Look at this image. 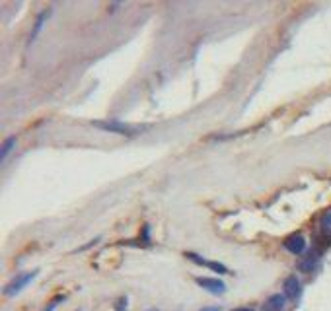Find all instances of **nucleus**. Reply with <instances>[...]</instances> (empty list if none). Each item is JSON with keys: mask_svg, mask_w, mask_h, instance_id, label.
Masks as SVG:
<instances>
[{"mask_svg": "<svg viewBox=\"0 0 331 311\" xmlns=\"http://www.w3.org/2000/svg\"><path fill=\"white\" fill-rule=\"evenodd\" d=\"M92 125H94L96 129H100V131L121 134V136H133V134L138 133V129L129 127L127 123H121V121H94Z\"/></svg>", "mask_w": 331, "mask_h": 311, "instance_id": "1", "label": "nucleus"}, {"mask_svg": "<svg viewBox=\"0 0 331 311\" xmlns=\"http://www.w3.org/2000/svg\"><path fill=\"white\" fill-rule=\"evenodd\" d=\"M35 276H37V270H31V272H26V274H20V276H16L12 282H8L6 284V288H4V294L8 297L16 296V294H20L30 282L35 280Z\"/></svg>", "mask_w": 331, "mask_h": 311, "instance_id": "2", "label": "nucleus"}, {"mask_svg": "<svg viewBox=\"0 0 331 311\" xmlns=\"http://www.w3.org/2000/svg\"><path fill=\"white\" fill-rule=\"evenodd\" d=\"M283 247L292 255H300V253L306 251V239L302 234H292L283 241Z\"/></svg>", "mask_w": 331, "mask_h": 311, "instance_id": "3", "label": "nucleus"}, {"mask_svg": "<svg viewBox=\"0 0 331 311\" xmlns=\"http://www.w3.org/2000/svg\"><path fill=\"white\" fill-rule=\"evenodd\" d=\"M197 284H199L201 288H205L207 292L216 294V296H220V294H224L226 292V284L220 280V278H205V276H199V278H197Z\"/></svg>", "mask_w": 331, "mask_h": 311, "instance_id": "4", "label": "nucleus"}, {"mask_svg": "<svg viewBox=\"0 0 331 311\" xmlns=\"http://www.w3.org/2000/svg\"><path fill=\"white\" fill-rule=\"evenodd\" d=\"M283 290L288 299H298L302 296V282L296 276H288L283 284Z\"/></svg>", "mask_w": 331, "mask_h": 311, "instance_id": "5", "label": "nucleus"}, {"mask_svg": "<svg viewBox=\"0 0 331 311\" xmlns=\"http://www.w3.org/2000/svg\"><path fill=\"white\" fill-rule=\"evenodd\" d=\"M187 259H191V261H195L197 265H201V267H209L211 270L214 272H220V274H226L228 272V268L222 265V263H216V261H209V259H203V257H199L197 253H187Z\"/></svg>", "mask_w": 331, "mask_h": 311, "instance_id": "6", "label": "nucleus"}, {"mask_svg": "<svg viewBox=\"0 0 331 311\" xmlns=\"http://www.w3.org/2000/svg\"><path fill=\"white\" fill-rule=\"evenodd\" d=\"M285 305H286L285 294H273L271 297H267V301L263 303L261 311H283Z\"/></svg>", "mask_w": 331, "mask_h": 311, "instance_id": "7", "label": "nucleus"}, {"mask_svg": "<svg viewBox=\"0 0 331 311\" xmlns=\"http://www.w3.org/2000/svg\"><path fill=\"white\" fill-rule=\"evenodd\" d=\"M51 18V10H43V12H39V16H37V20H35V26H33V30H31L30 33V39H28V45H31L35 39H37V35L41 33V28L45 26V22Z\"/></svg>", "mask_w": 331, "mask_h": 311, "instance_id": "8", "label": "nucleus"}, {"mask_svg": "<svg viewBox=\"0 0 331 311\" xmlns=\"http://www.w3.org/2000/svg\"><path fill=\"white\" fill-rule=\"evenodd\" d=\"M316 267H317V255H314V253L308 255L302 263H298V268H300L302 272H312Z\"/></svg>", "mask_w": 331, "mask_h": 311, "instance_id": "9", "label": "nucleus"}, {"mask_svg": "<svg viewBox=\"0 0 331 311\" xmlns=\"http://www.w3.org/2000/svg\"><path fill=\"white\" fill-rule=\"evenodd\" d=\"M14 146H16V136H8L4 140V144H2V148H0V162H4L10 156V152H12Z\"/></svg>", "mask_w": 331, "mask_h": 311, "instance_id": "10", "label": "nucleus"}, {"mask_svg": "<svg viewBox=\"0 0 331 311\" xmlns=\"http://www.w3.org/2000/svg\"><path fill=\"white\" fill-rule=\"evenodd\" d=\"M321 230L325 234H331V212H327L323 218H321Z\"/></svg>", "mask_w": 331, "mask_h": 311, "instance_id": "11", "label": "nucleus"}, {"mask_svg": "<svg viewBox=\"0 0 331 311\" xmlns=\"http://www.w3.org/2000/svg\"><path fill=\"white\" fill-rule=\"evenodd\" d=\"M129 301H127V297H121V299H117V303H115V309L117 311H125V305H127Z\"/></svg>", "mask_w": 331, "mask_h": 311, "instance_id": "12", "label": "nucleus"}, {"mask_svg": "<svg viewBox=\"0 0 331 311\" xmlns=\"http://www.w3.org/2000/svg\"><path fill=\"white\" fill-rule=\"evenodd\" d=\"M234 311H254L252 307H238V309H234Z\"/></svg>", "mask_w": 331, "mask_h": 311, "instance_id": "13", "label": "nucleus"}, {"mask_svg": "<svg viewBox=\"0 0 331 311\" xmlns=\"http://www.w3.org/2000/svg\"><path fill=\"white\" fill-rule=\"evenodd\" d=\"M203 311H220V309H218V307H205Z\"/></svg>", "mask_w": 331, "mask_h": 311, "instance_id": "14", "label": "nucleus"}]
</instances>
